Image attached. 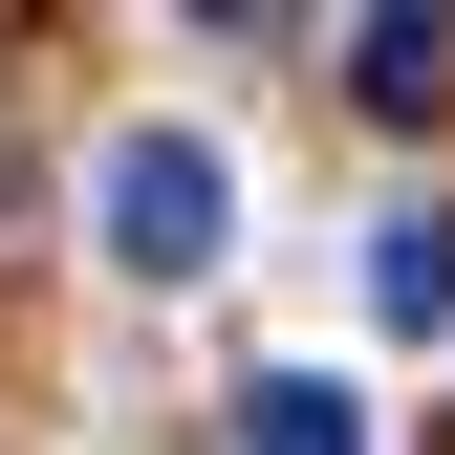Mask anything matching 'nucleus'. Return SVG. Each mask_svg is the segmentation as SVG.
<instances>
[{
	"label": "nucleus",
	"mask_w": 455,
	"mask_h": 455,
	"mask_svg": "<svg viewBox=\"0 0 455 455\" xmlns=\"http://www.w3.org/2000/svg\"><path fill=\"white\" fill-rule=\"evenodd\" d=\"M347 87L390 108V131H434V108H455V22H434V0H369V22H347Z\"/></svg>",
	"instance_id": "nucleus-2"
},
{
	"label": "nucleus",
	"mask_w": 455,
	"mask_h": 455,
	"mask_svg": "<svg viewBox=\"0 0 455 455\" xmlns=\"http://www.w3.org/2000/svg\"><path fill=\"white\" fill-rule=\"evenodd\" d=\"M369 304L412 325V347L455 325V196H390V217H369Z\"/></svg>",
	"instance_id": "nucleus-3"
},
{
	"label": "nucleus",
	"mask_w": 455,
	"mask_h": 455,
	"mask_svg": "<svg viewBox=\"0 0 455 455\" xmlns=\"http://www.w3.org/2000/svg\"><path fill=\"white\" fill-rule=\"evenodd\" d=\"M87 217H108V260H131V282H217V239H239V174H217L196 131H108Z\"/></svg>",
	"instance_id": "nucleus-1"
},
{
	"label": "nucleus",
	"mask_w": 455,
	"mask_h": 455,
	"mask_svg": "<svg viewBox=\"0 0 455 455\" xmlns=\"http://www.w3.org/2000/svg\"><path fill=\"white\" fill-rule=\"evenodd\" d=\"M239 455H369L347 369H260V390H239Z\"/></svg>",
	"instance_id": "nucleus-4"
}]
</instances>
